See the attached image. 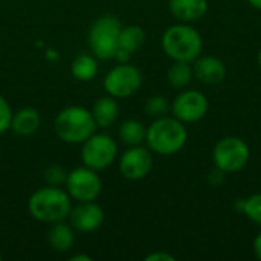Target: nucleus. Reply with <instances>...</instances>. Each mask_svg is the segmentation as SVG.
I'll use <instances>...</instances> for the list:
<instances>
[{
	"label": "nucleus",
	"mask_w": 261,
	"mask_h": 261,
	"mask_svg": "<svg viewBox=\"0 0 261 261\" xmlns=\"http://www.w3.org/2000/svg\"><path fill=\"white\" fill-rule=\"evenodd\" d=\"M28 208L37 222L52 225L69 217L72 210V197L60 187L46 185L32 193Z\"/></svg>",
	"instance_id": "2"
},
{
	"label": "nucleus",
	"mask_w": 261,
	"mask_h": 261,
	"mask_svg": "<svg viewBox=\"0 0 261 261\" xmlns=\"http://www.w3.org/2000/svg\"><path fill=\"white\" fill-rule=\"evenodd\" d=\"M142 86L141 70L130 63H118L104 78V90L113 98L133 96Z\"/></svg>",
	"instance_id": "8"
},
{
	"label": "nucleus",
	"mask_w": 261,
	"mask_h": 261,
	"mask_svg": "<svg viewBox=\"0 0 261 261\" xmlns=\"http://www.w3.org/2000/svg\"><path fill=\"white\" fill-rule=\"evenodd\" d=\"M122 24L115 15H102L93 21L89 31V44L98 60H113Z\"/></svg>",
	"instance_id": "6"
},
{
	"label": "nucleus",
	"mask_w": 261,
	"mask_h": 261,
	"mask_svg": "<svg viewBox=\"0 0 261 261\" xmlns=\"http://www.w3.org/2000/svg\"><path fill=\"white\" fill-rule=\"evenodd\" d=\"M47 242L54 251L66 252L75 243V229L72 228V225L64 223V220L52 223V226L47 232Z\"/></svg>",
	"instance_id": "18"
},
{
	"label": "nucleus",
	"mask_w": 261,
	"mask_h": 261,
	"mask_svg": "<svg viewBox=\"0 0 261 261\" xmlns=\"http://www.w3.org/2000/svg\"><path fill=\"white\" fill-rule=\"evenodd\" d=\"M70 261H92V257L84 255V254H81V255H72Z\"/></svg>",
	"instance_id": "29"
},
{
	"label": "nucleus",
	"mask_w": 261,
	"mask_h": 261,
	"mask_svg": "<svg viewBox=\"0 0 261 261\" xmlns=\"http://www.w3.org/2000/svg\"><path fill=\"white\" fill-rule=\"evenodd\" d=\"M96 127L92 112L81 106L63 109L54 121L57 136L67 144H83L96 132Z\"/></svg>",
	"instance_id": "4"
},
{
	"label": "nucleus",
	"mask_w": 261,
	"mask_h": 261,
	"mask_svg": "<svg viewBox=\"0 0 261 261\" xmlns=\"http://www.w3.org/2000/svg\"><path fill=\"white\" fill-rule=\"evenodd\" d=\"M66 177H67V173L60 165H50L44 171V180L47 182V185L60 187L61 184L66 182Z\"/></svg>",
	"instance_id": "24"
},
{
	"label": "nucleus",
	"mask_w": 261,
	"mask_h": 261,
	"mask_svg": "<svg viewBox=\"0 0 261 261\" xmlns=\"http://www.w3.org/2000/svg\"><path fill=\"white\" fill-rule=\"evenodd\" d=\"M237 213L246 216L252 223L261 226V193L251 194L245 199H237L234 203Z\"/></svg>",
	"instance_id": "22"
},
{
	"label": "nucleus",
	"mask_w": 261,
	"mask_h": 261,
	"mask_svg": "<svg viewBox=\"0 0 261 261\" xmlns=\"http://www.w3.org/2000/svg\"><path fill=\"white\" fill-rule=\"evenodd\" d=\"M90 112L93 115V119H95L96 125L101 127V128H107V127L113 125L115 121L118 119V116H119V104H118L116 98L107 95V96H102V98L96 99Z\"/></svg>",
	"instance_id": "16"
},
{
	"label": "nucleus",
	"mask_w": 261,
	"mask_h": 261,
	"mask_svg": "<svg viewBox=\"0 0 261 261\" xmlns=\"http://www.w3.org/2000/svg\"><path fill=\"white\" fill-rule=\"evenodd\" d=\"M213 164L225 174L242 171L251 159V148L248 142L239 136H225L213 148Z\"/></svg>",
	"instance_id": "5"
},
{
	"label": "nucleus",
	"mask_w": 261,
	"mask_h": 261,
	"mask_svg": "<svg viewBox=\"0 0 261 261\" xmlns=\"http://www.w3.org/2000/svg\"><path fill=\"white\" fill-rule=\"evenodd\" d=\"M168 9L177 21L193 23L205 17L208 0H170Z\"/></svg>",
	"instance_id": "15"
},
{
	"label": "nucleus",
	"mask_w": 261,
	"mask_h": 261,
	"mask_svg": "<svg viewBox=\"0 0 261 261\" xmlns=\"http://www.w3.org/2000/svg\"><path fill=\"white\" fill-rule=\"evenodd\" d=\"M64 185L69 196L76 202H93L99 197L102 190L98 173L86 165L67 173Z\"/></svg>",
	"instance_id": "9"
},
{
	"label": "nucleus",
	"mask_w": 261,
	"mask_h": 261,
	"mask_svg": "<svg viewBox=\"0 0 261 261\" xmlns=\"http://www.w3.org/2000/svg\"><path fill=\"white\" fill-rule=\"evenodd\" d=\"M40 113L32 107H23L12 115L11 128L18 136H31L40 128Z\"/></svg>",
	"instance_id": "17"
},
{
	"label": "nucleus",
	"mask_w": 261,
	"mask_h": 261,
	"mask_svg": "<svg viewBox=\"0 0 261 261\" xmlns=\"http://www.w3.org/2000/svg\"><path fill=\"white\" fill-rule=\"evenodd\" d=\"M162 50L173 61L193 63L203 50L202 34L190 23H176L162 34Z\"/></svg>",
	"instance_id": "3"
},
{
	"label": "nucleus",
	"mask_w": 261,
	"mask_h": 261,
	"mask_svg": "<svg viewBox=\"0 0 261 261\" xmlns=\"http://www.w3.org/2000/svg\"><path fill=\"white\" fill-rule=\"evenodd\" d=\"M144 110L148 116L151 118H161V116H165L170 113L171 110V102L165 98V96H161V95H154V96H150L147 101H145V106H144Z\"/></svg>",
	"instance_id": "23"
},
{
	"label": "nucleus",
	"mask_w": 261,
	"mask_h": 261,
	"mask_svg": "<svg viewBox=\"0 0 261 261\" xmlns=\"http://www.w3.org/2000/svg\"><path fill=\"white\" fill-rule=\"evenodd\" d=\"M194 78L193 64L187 61H173L167 70V81L173 89L182 90L187 89Z\"/></svg>",
	"instance_id": "19"
},
{
	"label": "nucleus",
	"mask_w": 261,
	"mask_h": 261,
	"mask_svg": "<svg viewBox=\"0 0 261 261\" xmlns=\"http://www.w3.org/2000/svg\"><path fill=\"white\" fill-rule=\"evenodd\" d=\"M0 260H2V254H0Z\"/></svg>",
	"instance_id": "32"
},
{
	"label": "nucleus",
	"mask_w": 261,
	"mask_h": 261,
	"mask_svg": "<svg viewBox=\"0 0 261 261\" xmlns=\"http://www.w3.org/2000/svg\"><path fill=\"white\" fill-rule=\"evenodd\" d=\"M176 260V257L174 255H171V254H168V252H162V251H159V252H153V254H150V255H147L145 257V261H174Z\"/></svg>",
	"instance_id": "26"
},
{
	"label": "nucleus",
	"mask_w": 261,
	"mask_h": 261,
	"mask_svg": "<svg viewBox=\"0 0 261 261\" xmlns=\"http://www.w3.org/2000/svg\"><path fill=\"white\" fill-rule=\"evenodd\" d=\"M188 141V130L182 121L173 115L154 118L147 127L145 142L150 151L159 156H173L179 153Z\"/></svg>",
	"instance_id": "1"
},
{
	"label": "nucleus",
	"mask_w": 261,
	"mask_h": 261,
	"mask_svg": "<svg viewBox=\"0 0 261 261\" xmlns=\"http://www.w3.org/2000/svg\"><path fill=\"white\" fill-rule=\"evenodd\" d=\"M252 248H254V254H255V257L261 260V231L255 236V239H254V243H252Z\"/></svg>",
	"instance_id": "28"
},
{
	"label": "nucleus",
	"mask_w": 261,
	"mask_h": 261,
	"mask_svg": "<svg viewBox=\"0 0 261 261\" xmlns=\"http://www.w3.org/2000/svg\"><path fill=\"white\" fill-rule=\"evenodd\" d=\"M248 3H249L252 8H255V9L261 11V0H248Z\"/></svg>",
	"instance_id": "30"
},
{
	"label": "nucleus",
	"mask_w": 261,
	"mask_h": 261,
	"mask_svg": "<svg viewBox=\"0 0 261 261\" xmlns=\"http://www.w3.org/2000/svg\"><path fill=\"white\" fill-rule=\"evenodd\" d=\"M12 115L14 113H12V109H11L9 102L0 95V135L11 128Z\"/></svg>",
	"instance_id": "25"
},
{
	"label": "nucleus",
	"mask_w": 261,
	"mask_h": 261,
	"mask_svg": "<svg viewBox=\"0 0 261 261\" xmlns=\"http://www.w3.org/2000/svg\"><path fill=\"white\" fill-rule=\"evenodd\" d=\"M70 72L73 78H76L78 81H92L98 73L96 57L89 54L78 55L70 64Z\"/></svg>",
	"instance_id": "20"
},
{
	"label": "nucleus",
	"mask_w": 261,
	"mask_h": 261,
	"mask_svg": "<svg viewBox=\"0 0 261 261\" xmlns=\"http://www.w3.org/2000/svg\"><path fill=\"white\" fill-rule=\"evenodd\" d=\"M75 231L80 232H93L101 228L104 223L102 208L93 202H78L76 206H72L67 217Z\"/></svg>",
	"instance_id": "12"
},
{
	"label": "nucleus",
	"mask_w": 261,
	"mask_h": 261,
	"mask_svg": "<svg viewBox=\"0 0 261 261\" xmlns=\"http://www.w3.org/2000/svg\"><path fill=\"white\" fill-rule=\"evenodd\" d=\"M118 165L119 173L127 180H141L150 174L153 168V156L150 148L132 145L121 154Z\"/></svg>",
	"instance_id": "11"
},
{
	"label": "nucleus",
	"mask_w": 261,
	"mask_h": 261,
	"mask_svg": "<svg viewBox=\"0 0 261 261\" xmlns=\"http://www.w3.org/2000/svg\"><path fill=\"white\" fill-rule=\"evenodd\" d=\"M118 156V144L107 133H93L81 147V161L86 167L101 171L109 168Z\"/></svg>",
	"instance_id": "7"
},
{
	"label": "nucleus",
	"mask_w": 261,
	"mask_h": 261,
	"mask_svg": "<svg viewBox=\"0 0 261 261\" xmlns=\"http://www.w3.org/2000/svg\"><path fill=\"white\" fill-rule=\"evenodd\" d=\"M193 73L200 83L206 86H217L226 78V64L213 55H200L193 63Z\"/></svg>",
	"instance_id": "13"
},
{
	"label": "nucleus",
	"mask_w": 261,
	"mask_h": 261,
	"mask_svg": "<svg viewBox=\"0 0 261 261\" xmlns=\"http://www.w3.org/2000/svg\"><path fill=\"white\" fill-rule=\"evenodd\" d=\"M225 176H226V174H225L223 171H220V170H217V168L214 167V170L208 174V182H210L211 185H214V187H216V185H220V184L225 180Z\"/></svg>",
	"instance_id": "27"
},
{
	"label": "nucleus",
	"mask_w": 261,
	"mask_h": 261,
	"mask_svg": "<svg viewBox=\"0 0 261 261\" xmlns=\"http://www.w3.org/2000/svg\"><path fill=\"white\" fill-rule=\"evenodd\" d=\"M145 31L138 24H128L122 26L119 40H118V49L115 52L113 60L118 63H128L132 55L136 54L145 43Z\"/></svg>",
	"instance_id": "14"
},
{
	"label": "nucleus",
	"mask_w": 261,
	"mask_h": 261,
	"mask_svg": "<svg viewBox=\"0 0 261 261\" xmlns=\"http://www.w3.org/2000/svg\"><path fill=\"white\" fill-rule=\"evenodd\" d=\"M210 109L208 98L194 89H185L171 101V115L184 124H194L202 121Z\"/></svg>",
	"instance_id": "10"
},
{
	"label": "nucleus",
	"mask_w": 261,
	"mask_h": 261,
	"mask_svg": "<svg viewBox=\"0 0 261 261\" xmlns=\"http://www.w3.org/2000/svg\"><path fill=\"white\" fill-rule=\"evenodd\" d=\"M257 63H258V67H260L261 70V47L260 50H258V54H257Z\"/></svg>",
	"instance_id": "31"
},
{
	"label": "nucleus",
	"mask_w": 261,
	"mask_h": 261,
	"mask_svg": "<svg viewBox=\"0 0 261 261\" xmlns=\"http://www.w3.org/2000/svg\"><path fill=\"white\" fill-rule=\"evenodd\" d=\"M119 139L127 144L128 147L132 145H141L145 142V135H147V127L138 121V119H125L118 130Z\"/></svg>",
	"instance_id": "21"
}]
</instances>
